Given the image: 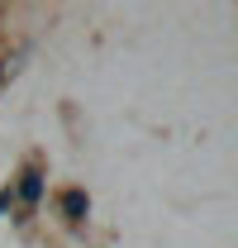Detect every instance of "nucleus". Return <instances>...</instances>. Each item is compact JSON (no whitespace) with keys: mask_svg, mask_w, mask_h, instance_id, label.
Here are the masks:
<instances>
[{"mask_svg":"<svg viewBox=\"0 0 238 248\" xmlns=\"http://www.w3.org/2000/svg\"><path fill=\"white\" fill-rule=\"evenodd\" d=\"M5 72H10V62H5V58H0V81H5Z\"/></svg>","mask_w":238,"mask_h":248,"instance_id":"nucleus-4","label":"nucleus"},{"mask_svg":"<svg viewBox=\"0 0 238 248\" xmlns=\"http://www.w3.org/2000/svg\"><path fill=\"white\" fill-rule=\"evenodd\" d=\"M10 191H15V205H24V215H29L33 205L43 201V191H48V172H43L38 162H29V167L10 182Z\"/></svg>","mask_w":238,"mask_h":248,"instance_id":"nucleus-1","label":"nucleus"},{"mask_svg":"<svg viewBox=\"0 0 238 248\" xmlns=\"http://www.w3.org/2000/svg\"><path fill=\"white\" fill-rule=\"evenodd\" d=\"M58 210H62V219L81 224V219L90 215V196H86V186H67V191L58 196Z\"/></svg>","mask_w":238,"mask_h":248,"instance_id":"nucleus-2","label":"nucleus"},{"mask_svg":"<svg viewBox=\"0 0 238 248\" xmlns=\"http://www.w3.org/2000/svg\"><path fill=\"white\" fill-rule=\"evenodd\" d=\"M10 205H15V191H10V182H5V186H0V215H5Z\"/></svg>","mask_w":238,"mask_h":248,"instance_id":"nucleus-3","label":"nucleus"}]
</instances>
